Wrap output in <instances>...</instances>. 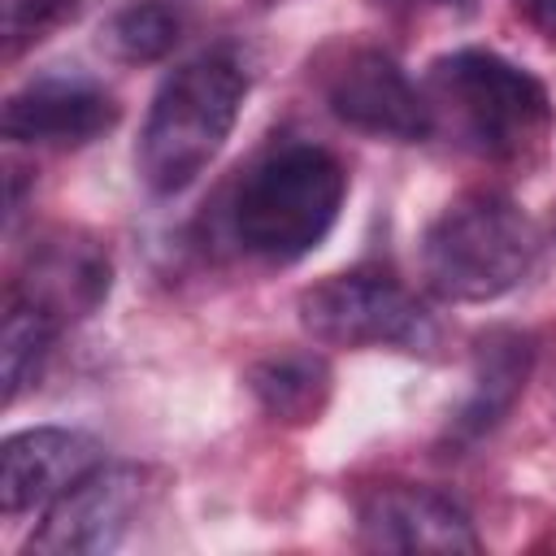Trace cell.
<instances>
[{
	"label": "cell",
	"instance_id": "9",
	"mask_svg": "<svg viewBox=\"0 0 556 556\" xmlns=\"http://www.w3.org/2000/svg\"><path fill=\"white\" fill-rule=\"evenodd\" d=\"M109 282H113V261H109L104 243H96L78 230H56L30 248L26 269L9 287V300L30 304L39 317H48L56 330H65L70 321H78L104 304Z\"/></svg>",
	"mask_w": 556,
	"mask_h": 556
},
{
	"label": "cell",
	"instance_id": "3",
	"mask_svg": "<svg viewBox=\"0 0 556 556\" xmlns=\"http://www.w3.org/2000/svg\"><path fill=\"white\" fill-rule=\"evenodd\" d=\"M348 195L343 161L304 139L265 148L230 195V235L248 256L291 265L308 256L339 222Z\"/></svg>",
	"mask_w": 556,
	"mask_h": 556
},
{
	"label": "cell",
	"instance_id": "15",
	"mask_svg": "<svg viewBox=\"0 0 556 556\" xmlns=\"http://www.w3.org/2000/svg\"><path fill=\"white\" fill-rule=\"evenodd\" d=\"M61 330L39 317L30 304L9 300L4 304V330H0V369H4V404H13L22 395V387L35 382L43 356L52 352V339Z\"/></svg>",
	"mask_w": 556,
	"mask_h": 556
},
{
	"label": "cell",
	"instance_id": "7",
	"mask_svg": "<svg viewBox=\"0 0 556 556\" xmlns=\"http://www.w3.org/2000/svg\"><path fill=\"white\" fill-rule=\"evenodd\" d=\"M143 508V473L135 465H96L65 495L43 508L30 552L43 556H100L122 543Z\"/></svg>",
	"mask_w": 556,
	"mask_h": 556
},
{
	"label": "cell",
	"instance_id": "2",
	"mask_svg": "<svg viewBox=\"0 0 556 556\" xmlns=\"http://www.w3.org/2000/svg\"><path fill=\"white\" fill-rule=\"evenodd\" d=\"M252 74L235 48H208L182 61L152 96L135 143V169L148 191L174 195L191 187L226 148Z\"/></svg>",
	"mask_w": 556,
	"mask_h": 556
},
{
	"label": "cell",
	"instance_id": "10",
	"mask_svg": "<svg viewBox=\"0 0 556 556\" xmlns=\"http://www.w3.org/2000/svg\"><path fill=\"white\" fill-rule=\"evenodd\" d=\"M361 547L369 552H478L469 513L430 486H378L356 513Z\"/></svg>",
	"mask_w": 556,
	"mask_h": 556
},
{
	"label": "cell",
	"instance_id": "11",
	"mask_svg": "<svg viewBox=\"0 0 556 556\" xmlns=\"http://www.w3.org/2000/svg\"><path fill=\"white\" fill-rule=\"evenodd\" d=\"M100 460H104L100 443L83 430L35 426V430L9 434L0 447V508H4V517L43 513L56 495H65Z\"/></svg>",
	"mask_w": 556,
	"mask_h": 556
},
{
	"label": "cell",
	"instance_id": "8",
	"mask_svg": "<svg viewBox=\"0 0 556 556\" xmlns=\"http://www.w3.org/2000/svg\"><path fill=\"white\" fill-rule=\"evenodd\" d=\"M122 109L96 83L91 74L78 70H48L26 78L9 100H4V139L26 143V148H83L117 126Z\"/></svg>",
	"mask_w": 556,
	"mask_h": 556
},
{
	"label": "cell",
	"instance_id": "18",
	"mask_svg": "<svg viewBox=\"0 0 556 556\" xmlns=\"http://www.w3.org/2000/svg\"><path fill=\"white\" fill-rule=\"evenodd\" d=\"M421 4H456V0H421Z\"/></svg>",
	"mask_w": 556,
	"mask_h": 556
},
{
	"label": "cell",
	"instance_id": "14",
	"mask_svg": "<svg viewBox=\"0 0 556 556\" xmlns=\"http://www.w3.org/2000/svg\"><path fill=\"white\" fill-rule=\"evenodd\" d=\"M187 30V0H126L100 26L104 56L122 65H152L174 52Z\"/></svg>",
	"mask_w": 556,
	"mask_h": 556
},
{
	"label": "cell",
	"instance_id": "17",
	"mask_svg": "<svg viewBox=\"0 0 556 556\" xmlns=\"http://www.w3.org/2000/svg\"><path fill=\"white\" fill-rule=\"evenodd\" d=\"M526 9H530V22H534L547 39H556V0H526Z\"/></svg>",
	"mask_w": 556,
	"mask_h": 556
},
{
	"label": "cell",
	"instance_id": "5",
	"mask_svg": "<svg viewBox=\"0 0 556 556\" xmlns=\"http://www.w3.org/2000/svg\"><path fill=\"white\" fill-rule=\"evenodd\" d=\"M300 321L313 339L334 348H395L430 352L439 326L426 304L382 269H343L300 295Z\"/></svg>",
	"mask_w": 556,
	"mask_h": 556
},
{
	"label": "cell",
	"instance_id": "1",
	"mask_svg": "<svg viewBox=\"0 0 556 556\" xmlns=\"http://www.w3.org/2000/svg\"><path fill=\"white\" fill-rule=\"evenodd\" d=\"M421 96L434 130H447L456 148L495 165L539 161L556 126L547 87L491 48H456L430 61Z\"/></svg>",
	"mask_w": 556,
	"mask_h": 556
},
{
	"label": "cell",
	"instance_id": "16",
	"mask_svg": "<svg viewBox=\"0 0 556 556\" xmlns=\"http://www.w3.org/2000/svg\"><path fill=\"white\" fill-rule=\"evenodd\" d=\"M74 9L78 0H4V52L17 56L35 39H43V30L65 22Z\"/></svg>",
	"mask_w": 556,
	"mask_h": 556
},
{
	"label": "cell",
	"instance_id": "4",
	"mask_svg": "<svg viewBox=\"0 0 556 556\" xmlns=\"http://www.w3.org/2000/svg\"><path fill=\"white\" fill-rule=\"evenodd\" d=\"M539 230L504 191H465L421 235V278L447 304H491L526 282Z\"/></svg>",
	"mask_w": 556,
	"mask_h": 556
},
{
	"label": "cell",
	"instance_id": "12",
	"mask_svg": "<svg viewBox=\"0 0 556 556\" xmlns=\"http://www.w3.org/2000/svg\"><path fill=\"white\" fill-rule=\"evenodd\" d=\"M248 387L274 421L304 426L317 421V413L326 408L330 369L317 352H274L248 369Z\"/></svg>",
	"mask_w": 556,
	"mask_h": 556
},
{
	"label": "cell",
	"instance_id": "13",
	"mask_svg": "<svg viewBox=\"0 0 556 556\" xmlns=\"http://www.w3.org/2000/svg\"><path fill=\"white\" fill-rule=\"evenodd\" d=\"M526 369H530V339L517 330H491L478 343V365H473V391L469 404L460 408L456 430L460 434H482L491 430L513 400L526 387Z\"/></svg>",
	"mask_w": 556,
	"mask_h": 556
},
{
	"label": "cell",
	"instance_id": "6",
	"mask_svg": "<svg viewBox=\"0 0 556 556\" xmlns=\"http://www.w3.org/2000/svg\"><path fill=\"white\" fill-rule=\"evenodd\" d=\"M317 91L326 100V109L374 139H430L434 122H430V104L421 96V87H413V78L400 70L395 56H387L382 48L369 43H334L317 56Z\"/></svg>",
	"mask_w": 556,
	"mask_h": 556
}]
</instances>
